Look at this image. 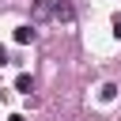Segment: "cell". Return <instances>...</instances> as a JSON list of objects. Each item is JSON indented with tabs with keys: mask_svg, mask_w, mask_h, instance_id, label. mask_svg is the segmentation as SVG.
<instances>
[{
	"mask_svg": "<svg viewBox=\"0 0 121 121\" xmlns=\"http://www.w3.org/2000/svg\"><path fill=\"white\" fill-rule=\"evenodd\" d=\"M53 19H60V23H72V19H76V8H72L68 0H57V4H53Z\"/></svg>",
	"mask_w": 121,
	"mask_h": 121,
	"instance_id": "cell-1",
	"label": "cell"
},
{
	"mask_svg": "<svg viewBox=\"0 0 121 121\" xmlns=\"http://www.w3.org/2000/svg\"><path fill=\"white\" fill-rule=\"evenodd\" d=\"M49 15H53V8H49V0H38V4H34V19L42 23V19H49Z\"/></svg>",
	"mask_w": 121,
	"mask_h": 121,
	"instance_id": "cell-2",
	"label": "cell"
},
{
	"mask_svg": "<svg viewBox=\"0 0 121 121\" xmlns=\"http://www.w3.org/2000/svg\"><path fill=\"white\" fill-rule=\"evenodd\" d=\"M15 91L30 95V91H34V79H30V76H19V79H15Z\"/></svg>",
	"mask_w": 121,
	"mask_h": 121,
	"instance_id": "cell-3",
	"label": "cell"
},
{
	"mask_svg": "<svg viewBox=\"0 0 121 121\" xmlns=\"http://www.w3.org/2000/svg\"><path fill=\"white\" fill-rule=\"evenodd\" d=\"M30 38H34V26H19L15 30V42H30Z\"/></svg>",
	"mask_w": 121,
	"mask_h": 121,
	"instance_id": "cell-4",
	"label": "cell"
},
{
	"mask_svg": "<svg viewBox=\"0 0 121 121\" xmlns=\"http://www.w3.org/2000/svg\"><path fill=\"white\" fill-rule=\"evenodd\" d=\"M113 34H117V38H121V15H117V19H113Z\"/></svg>",
	"mask_w": 121,
	"mask_h": 121,
	"instance_id": "cell-5",
	"label": "cell"
},
{
	"mask_svg": "<svg viewBox=\"0 0 121 121\" xmlns=\"http://www.w3.org/2000/svg\"><path fill=\"white\" fill-rule=\"evenodd\" d=\"M4 64H8V49L0 45V68H4Z\"/></svg>",
	"mask_w": 121,
	"mask_h": 121,
	"instance_id": "cell-6",
	"label": "cell"
},
{
	"mask_svg": "<svg viewBox=\"0 0 121 121\" xmlns=\"http://www.w3.org/2000/svg\"><path fill=\"white\" fill-rule=\"evenodd\" d=\"M8 121H26V117H23V113H11V117H8Z\"/></svg>",
	"mask_w": 121,
	"mask_h": 121,
	"instance_id": "cell-7",
	"label": "cell"
}]
</instances>
